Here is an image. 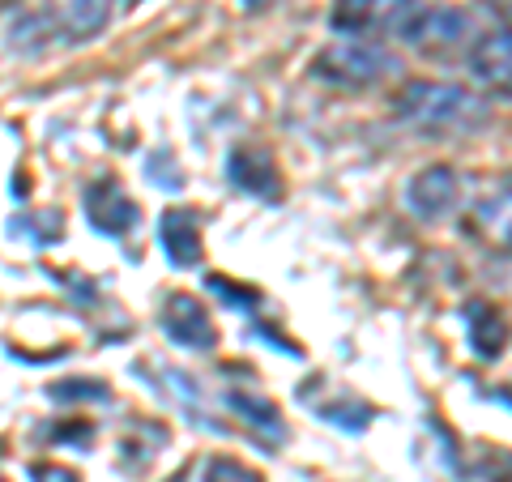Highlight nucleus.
Masks as SVG:
<instances>
[{
  "label": "nucleus",
  "mask_w": 512,
  "mask_h": 482,
  "mask_svg": "<svg viewBox=\"0 0 512 482\" xmlns=\"http://www.w3.org/2000/svg\"><path fill=\"white\" fill-rule=\"evenodd\" d=\"M175 482H184V478H175Z\"/></svg>",
  "instance_id": "obj_19"
},
{
  "label": "nucleus",
  "mask_w": 512,
  "mask_h": 482,
  "mask_svg": "<svg viewBox=\"0 0 512 482\" xmlns=\"http://www.w3.org/2000/svg\"><path fill=\"white\" fill-rule=\"evenodd\" d=\"M26 474H30V482H82L73 470H64V465H52V461H35Z\"/></svg>",
  "instance_id": "obj_16"
},
{
  "label": "nucleus",
  "mask_w": 512,
  "mask_h": 482,
  "mask_svg": "<svg viewBox=\"0 0 512 482\" xmlns=\"http://www.w3.org/2000/svg\"><path fill=\"white\" fill-rule=\"evenodd\" d=\"M227 180L256 201H278L282 197L278 163H274V154L261 150V146H235L231 158H227Z\"/></svg>",
  "instance_id": "obj_8"
},
{
  "label": "nucleus",
  "mask_w": 512,
  "mask_h": 482,
  "mask_svg": "<svg viewBox=\"0 0 512 482\" xmlns=\"http://www.w3.org/2000/svg\"><path fill=\"white\" fill-rule=\"evenodd\" d=\"M393 116L427 128V133H466L483 120V103L470 90L448 86V82H406L402 94L393 99Z\"/></svg>",
  "instance_id": "obj_2"
},
{
  "label": "nucleus",
  "mask_w": 512,
  "mask_h": 482,
  "mask_svg": "<svg viewBox=\"0 0 512 482\" xmlns=\"http://www.w3.org/2000/svg\"><path fill=\"white\" fill-rule=\"evenodd\" d=\"M269 5H278V0H244L248 13H252V9H269Z\"/></svg>",
  "instance_id": "obj_18"
},
{
  "label": "nucleus",
  "mask_w": 512,
  "mask_h": 482,
  "mask_svg": "<svg viewBox=\"0 0 512 482\" xmlns=\"http://www.w3.org/2000/svg\"><path fill=\"white\" fill-rule=\"evenodd\" d=\"M205 286H210V291L227 303V308H235V312H256V303H261V295L256 291H248V286H235V282H227V278H205Z\"/></svg>",
  "instance_id": "obj_15"
},
{
  "label": "nucleus",
  "mask_w": 512,
  "mask_h": 482,
  "mask_svg": "<svg viewBox=\"0 0 512 482\" xmlns=\"http://www.w3.org/2000/svg\"><path fill=\"white\" fill-rule=\"evenodd\" d=\"M508 30H491V35H483L474 43V52H470V73L478 77V82H487V86H508Z\"/></svg>",
  "instance_id": "obj_13"
},
{
  "label": "nucleus",
  "mask_w": 512,
  "mask_h": 482,
  "mask_svg": "<svg viewBox=\"0 0 512 482\" xmlns=\"http://www.w3.org/2000/svg\"><path fill=\"white\" fill-rule=\"evenodd\" d=\"M461 316H466V337H470L474 355H478V359H500V355H504V337H508L504 316L495 312L491 303H483V299L466 303V308H461Z\"/></svg>",
  "instance_id": "obj_11"
},
{
  "label": "nucleus",
  "mask_w": 512,
  "mask_h": 482,
  "mask_svg": "<svg viewBox=\"0 0 512 482\" xmlns=\"http://www.w3.org/2000/svg\"><path fill=\"white\" fill-rule=\"evenodd\" d=\"M410 9H414V0H333L329 30L346 39L384 35V30H402Z\"/></svg>",
  "instance_id": "obj_4"
},
{
  "label": "nucleus",
  "mask_w": 512,
  "mask_h": 482,
  "mask_svg": "<svg viewBox=\"0 0 512 482\" xmlns=\"http://www.w3.org/2000/svg\"><path fill=\"white\" fill-rule=\"evenodd\" d=\"M120 0H39L26 22L13 26V47L39 52L47 43H86L111 22Z\"/></svg>",
  "instance_id": "obj_1"
},
{
  "label": "nucleus",
  "mask_w": 512,
  "mask_h": 482,
  "mask_svg": "<svg viewBox=\"0 0 512 482\" xmlns=\"http://www.w3.org/2000/svg\"><path fill=\"white\" fill-rule=\"evenodd\" d=\"M158 244H163L167 261L175 269H197L205 261L201 214H192V210H167L163 222H158Z\"/></svg>",
  "instance_id": "obj_9"
},
{
  "label": "nucleus",
  "mask_w": 512,
  "mask_h": 482,
  "mask_svg": "<svg viewBox=\"0 0 512 482\" xmlns=\"http://www.w3.org/2000/svg\"><path fill=\"white\" fill-rule=\"evenodd\" d=\"M222 406H227L231 414H239L256 436L265 440V448H278L282 444V436H286V427H282V414L269 406L265 397H256V393H239V389H231L227 397H222Z\"/></svg>",
  "instance_id": "obj_12"
},
{
  "label": "nucleus",
  "mask_w": 512,
  "mask_h": 482,
  "mask_svg": "<svg viewBox=\"0 0 512 482\" xmlns=\"http://www.w3.org/2000/svg\"><path fill=\"white\" fill-rule=\"evenodd\" d=\"M393 69H397V60L384 52V47L363 43V39H342L312 60V77H320V82H329V86H346V90L376 86Z\"/></svg>",
  "instance_id": "obj_3"
},
{
  "label": "nucleus",
  "mask_w": 512,
  "mask_h": 482,
  "mask_svg": "<svg viewBox=\"0 0 512 482\" xmlns=\"http://www.w3.org/2000/svg\"><path fill=\"white\" fill-rule=\"evenodd\" d=\"M158 320H163V333L171 337L175 346H184V350H214V342H218L214 316L205 312L201 299H192L184 291L167 295L163 316H158Z\"/></svg>",
  "instance_id": "obj_7"
},
{
  "label": "nucleus",
  "mask_w": 512,
  "mask_h": 482,
  "mask_svg": "<svg viewBox=\"0 0 512 482\" xmlns=\"http://www.w3.org/2000/svg\"><path fill=\"white\" fill-rule=\"evenodd\" d=\"M414 52H423V56H444V52H453V47L466 43L470 35V18L461 9H419L414 5L410 9V18L402 22V30H397Z\"/></svg>",
  "instance_id": "obj_5"
},
{
  "label": "nucleus",
  "mask_w": 512,
  "mask_h": 482,
  "mask_svg": "<svg viewBox=\"0 0 512 482\" xmlns=\"http://www.w3.org/2000/svg\"><path fill=\"white\" fill-rule=\"evenodd\" d=\"M52 397H64V393H77V397H94V401H107L111 389L107 384H56V389H47Z\"/></svg>",
  "instance_id": "obj_17"
},
{
  "label": "nucleus",
  "mask_w": 512,
  "mask_h": 482,
  "mask_svg": "<svg viewBox=\"0 0 512 482\" xmlns=\"http://www.w3.org/2000/svg\"><path fill=\"white\" fill-rule=\"evenodd\" d=\"M201 482H265V478L239 457H210L201 470Z\"/></svg>",
  "instance_id": "obj_14"
},
{
  "label": "nucleus",
  "mask_w": 512,
  "mask_h": 482,
  "mask_svg": "<svg viewBox=\"0 0 512 482\" xmlns=\"http://www.w3.org/2000/svg\"><path fill=\"white\" fill-rule=\"evenodd\" d=\"M82 210H86V222L99 235L107 239H120L128 231H137V222H141V210L133 205V197L111 180V175H103V180H94L86 188V197H82Z\"/></svg>",
  "instance_id": "obj_6"
},
{
  "label": "nucleus",
  "mask_w": 512,
  "mask_h": 482,
  "mask_svg": "<svg viewBox=\"0 0 512 482\" xmlns=\"http://www.w3.org/2000/svg\"><path fill=\"white\" fill-rule=\"evenodd\" d=\"M457 192H461V184H457L453 167H427L406 184V201H410V210L419 218L436 222L457 205Z\"/></svg>",
  "instance_id": "obj_10"
},
{
  "label": "nucleus",
  "mask_w": 512,
  "mask_h": 482,
  "mask_svg": "<svg viewBox=\"0 0 512 482\" xmlns=\"http://www.w3.org/2000/svg\"><path fill=\"white\" fill-rule=\"evenodd\" d=\"M0 482H5V478H0Z\"/></svg>",
  "instance_id": "obj_20"
}]
</instances>
